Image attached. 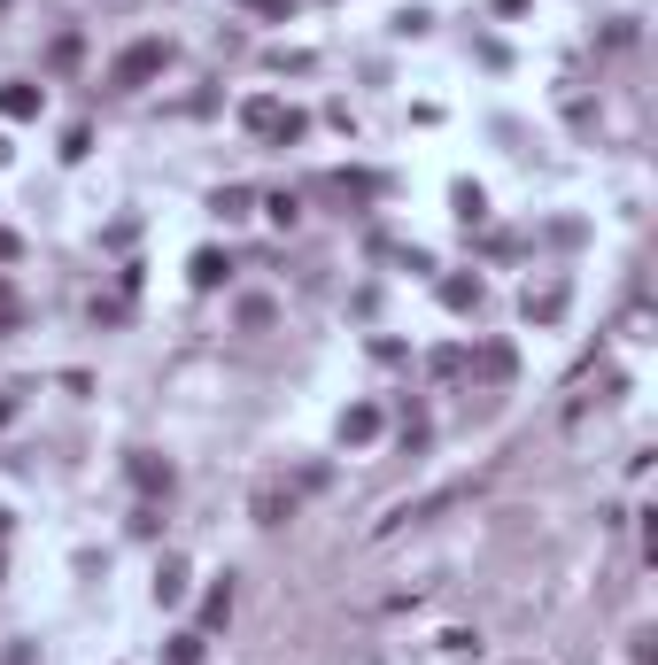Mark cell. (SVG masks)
<instances>
[{
  "label": "cell",
  "instance_id": "6da1fadb",
  "mask_svg": "<svg viewBox=\"0 0 658 665\" xmlns=\"http://www.w3.org/2000/svg\"><path fill=\"white\" fill-rule=\"evenodd\" d=\"M240 124H248L256 140H271V147H287V140H302V132H310V116L287 109L279 93H248V101H240Z\"/></svg>",
  "mask_w": 658,
  "mask_h": 665
},
{
  "label": "cell",
  "instance_id": "7a4b0ae2",
  "mask_svg": "<svg viewBox=\"0 0 658 665\" xmlns=\"http://www.w3.org/2000/svg\"><path fill=\"white\" fill-rule=\"evenodd\" d=\"M163 70H171V39H132V47L109 62V86H117V93H140L148 78H163Z\"/></svg>",
  "mask_w": 658,
  "mask_h": 665
},
{
  "label": "cell",
  "instance_id": "3957f363",
  "mask_svg": "<svg viewBox=\"0 0 658 665\" xmlns=\"http://www.w3.org/2000/svg\"><path fill=\"white\" fill-rule=\"evenodd\" d=\"M39 109H47V86H31V78H8V86H0V116L24 124V116H39Z\"/></svg>",
  "mask_w": 658,
  "mask_h": 665
},
{
  "label": "cell",
  "instance_id": "277c9868",
  "mask_svg": "<svg viewBox=\"0 0 658 665\" xmlns=\"http://www.w3.org/2000/svg\"><path fill=\"white\" fill-rule=\"evenodd\" d=\"M380 441V410L357 403V410H341V449H372Z\"/></svg>",
  "mask_w": 658,
  "mask_h": 665
},
{
  "label": "cell",
  "instance_id": "5b68a950",
  "mask_svg": "<svg viewBox=\"0 0 658 665\" xmlns=\"http://www.w3.org/2000/svg\"><path fill=\"white\" fill-rule=\"evenodd\" d=\"M527 318H535V325H558V318H566V279H550V287H527Z\"/></svg>",
  "mask_w": 658,
  "mask_h": 665
},
{
  "label": "cell",
  "instance_id": "8992f818",
  "mask_svg": "<svg viewBox=\"0 0 658 665\" xmlns=\"http://www.w3.org/2000/svg\"><path fill=\"white\" fill-rule=\"evenodd\" d=\"M132 488L140 495H171V464H155L148 449H132Z\"/></svg>",
  "mask_w": 658,
  "mask_h": 665
},
{
  "label": "cell",
  "instance_id": "52a82bcc",
  "mask_svg": "<svg viewBox=\"0 0 658 665\" xmlns=\"http://www.w3.org/2000/svg\"><path fill=\"white\" fill-rule=\"evenodd\" d=\"M210 209L225 217V225H240V217H256V186H217Z\"/></svg>",
  "mask_w": 658,
  "mask_h": 665
},
{
  "label": "cell",
  "instance_id": "ba28073f",
  "mask_svg": "<svg viewBox=\"0 0 658 665\" xmlns=\"http://www.w3.org/2000/svg\"><path fill=\"white\" fill-rule=\"evenodd\" d=\"M480 294H488V287H480L473 271H457V279H442V310H457V318H465V310H480Z\"/></svg>",
  "mask_w": 658,
  "mask_h": 665
},
{
  "label": "cell",
  "instance_id": "9c48e42d",
  "mask_svg": "<svg viewBox=\"0 0 658 665\" xmlns=\"http://www.w3.org/2000/svg\"><path fill=\"white\" fill-rule=\"evenodd\" d=\"M449 202H457V225H488V194H480L473 178H457V186H449Z\"/></svg>",
  "mask_w": 658,
  "mask_h": 665
},
{
  "label": "cell",
  "instance_id": "30bf717a",
  "mask_svg": "<svg viewBox=\"0 0 658 665\" xmlns=\"http://www.w3.org/2000/svg\"><path fill=\"white\" fill-rule=\"evenodd\" d=\"M186 596V557H163L155 565V604H179Z\"/></svg>",
  "mask_w": 658,
  "mask_h": 665
},
{
  "label": "cell",
  "instance_id": "8fae6325",
  "mask_svg": "<svg viewBox=\"0 0 658 665\" xmlns=\"http://www.w3.org/2000/svg\"><path fill=\"white\" fill-rule=\"evenodd\" d=\"M186 271H194V287L210 294V287H217V279H225V271H233V263L217 256V248H194V263H186Z\"/></svg>",
  "mask_w": 658,
  "mask_h": 665
},
{
  "label": "cell",
  "instance_id": "7c38bea8",
  "mask_svg": "<svg viewBox=\"0 0 658 665\" xmlns=\"http://www.w3.org/2000/svg\"><path fill=\"white\" fill-rule=\"evenodd\" d=\"M279 519H295V495H279V488H256V526H279Z\"/></svg>",
  "mask_w": 658,
  "mask_h": 665
},
{
  "label": "cell",
  "instance_id": "4fadbf2b",
  "mask_svg": "<svg viewBox=\"0 0 658 665\" xmlns=\"http://www.w3.org/2000/svg\"><path fill=\"white\" fill-rule=\"evenodd\" d=\"M225 619H233V580H217L210 604H202V627H225Z\"/></svg>",
  "mask_w": 658,
  "mask_h": 665
},
{
  "label": "cell",
  "instance_id": "5bb4252c",
  "mask_svg": "<svg viewBox=\"0 0 658 665\" xmlns=\"http://www.w3.org/2000/svg\"><path fill=\"white\" fill-rule=\"evenodd\" d=\"M271 318H279V310H271L264 294H248V302H240V325H248V333H271Z\"/></svg>",
  "mask_w": 658,
  "mask_h": 665
},
{
  "label": "cell",
  "instance_id": "9a60e30c",
  "mask_svg": "<svg viewBox=\"0 0 658 665\" xmlns=\"http://www.w3.org/2000/svg\"><path fill=\"white\" fill-rule=\"evenodd\" d=\"M264 217H271V225H295L302 202H295V194H264Z\"/></svg>",
  "mask_w": 658,
  "mask_h": 665
},
{
  "label": "cell",
  "instance_id": "2e32d148",
  "mask_svg": "<svg viewBox=\"0 0 658 665\" xmlns=\"http://www.w3.org/2000/svg\"><path fill=\"white\" fill-rule=\"evenodd\" d=\"M86 147H93V124H70V132H62V163H78Z\"/></svg>",
  "mask_w": 658,
  "mask_h": 665
},
{
  "label": "cell",
  "instance_id": "e0dca14e",
  "mask_svg": "<svg viewBox=\"0 0 658 665\" xmlns=\"http://www.w3.org/2000/svg\"><path fill=\"white\" fill-rule=\"evenodd\" d=\"M171 665H202V635H171Z\"/></svg>",
  "mask_w": 658,
  "mask_h": 665
},
{
  "label": "cell",
  "instance_id": "ac0fdd59",
  "mask_svg": "<svg viewBox=\"0 0 658 665\" xmlns=\"http://www.w3.org/2000/svg\"><path fill=\"white\" fill-rule=\"evenodd\" d=\"M256 16H295V0H248Z\"/></svg>",
  "mask_w": 658,
  "mask_h": 665
},
{
  "label": "cell",
  "instance_id": "d6986e66",
  "mask_svg": "<svg viewBox=\"0 0 658 665\" xmlns=\"http://www.w3.org/2000/svg\"><path fill=\"white\" fill-rule=\"evenodd\" d=\"M24 256V240H16V232H0V263H16Z\"/></svg>",
  "mask_w": 658,
  "mask_h": 665
},
{
  "label": "cell",
  "instance_id": "ffe728a7",
  "mask_svg": "<svg viewBox=\"0 0 658 665\" xmlns=\"http://www.w3.org/2000/svg\"><path fill=\"white\" fill-rule=\"evenodd\" d=\"M8 418H16V403H8V395H0V426H8Z\"/></svg>",
  "mask_w": 658,
  "mask_h": 665
},
{
  "label": "cell",
  "instance_id": "44dd1931",
  "mask_svg": "<svg viewBox=\"0 0 658 665\" xmlns=\"http://www.w3.org/2000/svg\"><path fill=\"white\" fill-rule=\"evenodd\" d=\"M0 171H8V140H0Z\"/></svg>",
  "mask_w": 658,
  "mask_h": 665
},
{
  "label": "cell",
  "instance_id": "7402d4cb",
  "mask_svg": "<svg viewBox=\"0 0 658 665\" xmlns=\"http://www.w3.org/2000/svg\"><path fill=\"white\" fill-rule=\"evenodd\" d=\"M0 534H8V511H0Z\"/></svg>",
  "mask_w": 658,
  "mask_h": 665
}]
</instances>
